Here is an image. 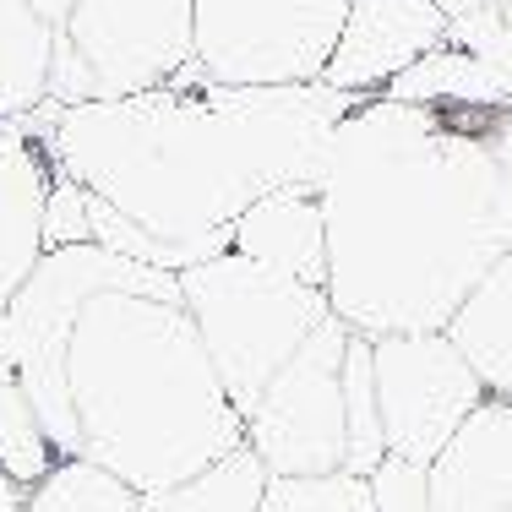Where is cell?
<instances>
[{
	"mask_svg": "<svg viewBox=\"0 0 512 512\" xmlns=\"http://www.w3.org/2000/svg\"><path fill=\"white\" fill-rule=\"evenodd\" d=\"M327 311L360 338L442 333L512 251V109L360 99L322 180Z\"/></svg>",
	"mask_w": 512,
	"mask_h": 512,
	"instance_id": "obj_1",
	"label": "cell"
},
{
	"mask_svg": "<svg viewBox=\"0 0 512 512\" xmlns=\"http://www.w3.org/2000/svg\"><path fill=\"white\" fill-rule=\"evenodd\" d=\"M365 93L322 82L289 88H153L104 104H50L22 115L55 175L142 235V267L180 273L229 251L251 202L284 186H316L338 120Z\"/></svg>",
	"mask_w": 512,
	"mask_h": 512,
	"instance_id": "obj_2",
	"label": "cell"
},
{
	"mask_svg": "<svg viewBox=\"0 0 512 512\" xmlns=\"http://www.w3.org/2000/svg\"><path fill=\"white\" fill-rule=\"evenodd\" d=\"M66 398L77 458L137 496L191 480L246 442L180 300L93 295L66 344Z\"/></svg>",
	"mask_w": 512,
	"mask_h": 512,
	"instance_id": "obj_3",
	"label": "cell"
},
{
	"mask_svg": "<svg viewBox=\"0 0 512 512\" xmlns=\"http://www.w3.org/2000/svg\"><path fill=\"white\" fill-rule=\"evenodd\" d=\"M104 289L120 295H153V300H180L175 273L126 262L104 246H66L44 251L22 289L0 306V376L22 387V398L39 414L55 458H77V420L66 398V344L77 311Z\"/></svg>",
	"mask_w": 512,
	"mask_h": 512,
	"instance_id": "obj_4",
	"label": "cell"
},
{
	"mask_svg": "<svg viewBox=\"0 0 512 512\" xmlns=\"http://www.w3.org/2000/svg\"><path fill=\"white\" fill-rule=\"evenodd\" d=\"M180 311L191 316L229 409L246 414L273 371L327 322V295L224 251L175 273Z\"/></svg>",
	"mask_w": 512,
	"mask_h": 512,
	"instance_id": "obj_5",
	"label": "cell"
},
{
	"mask_svg": "<svg viewBox=\"0 0 512 512\" xmlns=\"http://www.w3.org/2000/svg\"><path fill=\"white\" fill-rule=\"evenodd\" d=\"M191 66V0H71L50 50V104L169 88Z\"/></svg>",
	"mask_w": 512,
	"mask_h": 512,
	"instance_id": "obj_6",
	"label": "cell"
},
{
	"mask_svg": "<svg viewBox=\"0 0 512 512\" xmlns=\"http://www.w3.org/2000/svg\"><path fill=\"white\" fill-rule=\"evenodd\" d=\"M344 0H191V66L224 88L322 82Z\"/></svg>",
	"mask_w": 512,
	"mask_h": 512,
	"instance_id": "obj_7",
	"label": "cell"
},
{
	"mask_svg": "<svg viewBox=\"0 0 512 512\" xmlns=\"http://www.w3.org/2000/svg\"><path fill=\"white\" fill-rule=\"evenodd\" d=\"M344 349L349 327L327 316L322 327L273 371V382L240 414L246 447L267 474H333L344 469Z\"/></svg>",
	"mask_w": 512,
	"mask_h": 512,
	"instance_id": "obj_8",
	"label": "cell"
},
{
	"mask_svg": "<svg viewBox=\"0 0 512 512\" xmlns=\"http://www.w3.org/2000/svg\"><path fill=\"white\" fill-rule=\"evenodd\" d=\"M371 382L387 453L409 463H431L447 436L485 404V387L442 333L371 338Z\"/></svg>",
	"mask_w": 512,
	"mask_h": 512,
	"instance_id": "obj_9",
	"label": "cell"
},
{
	"mask_svg": "<svg viewBox=\"0 0 512 512\" xmlns=\"http://www.w3.org/2000/svg\"><path fill=\"white\" fill-rule=\"evenodd\" d=\"M447 44V17L431 0H344L333 55L322 66V88L382 93L398 71Z\"/></svg>",
	"mask_w": 512,
	"mask_h": 512,
	"instance_id": "obj_10",
	"label": "cell"
},
{
	"mask_svg": "<svg viewBox=\"0 0 512 512\" xmlns=\"http://www.w3.org/2000/svg\"><path fill=\"white\" fill-rule=\"evenodd\" d=\"M431 512H512V398H485L425 463Z\"/></svg>",
	"mask_w": 512,
	"mask_h": 512,
	"instance_id": "obj_11",
	"label": "cell"
},
{
	"mask_svg": "<svg viewBox=\"0 0 512 512\" xmlns=\"http://www.w3.org/2000/svg\"><path fill=\"white\" fill-rule=\"evenodd\" d=\"M229 251L262 262L273 273L295 278V284L322 289L327 278V235H322V202L316 186H284L251 202L229 229Z\"/></svg>",
	"mask_w": 512,
	"mask_h": 512,
	"instance_id": "obj_12",
	"label": "cell"
},
{
	"mask_svg": "<svg viewBox=\"0 0 512 512\" xmlns=\"http://www.w3.org/2000/svg\"><path fill=\"white\" fill-rule=\"evenodd\" d=\"M55 164L28 137L22 120H0V306L22 289L33 262L44 256L39 246V213L50 191Z\"/></svg>",
	"mask_w": 512,
	"mask_h": 512,
	"instance_id": "obj_13",
	"label": "cell"
},
{
	"mask_svg": "<svg viewBox=\"0 0 512 512\" xmlns=\"http://www.w3.org/2000/svg\"><path fill=\"white\" fill-rule=\"evenodd\" d=\"M442 338L463 355L485 398H512V251L458 300Z\"/></svg>",
	"mask_w": 512,
	"mask_h": 512,
	"instance_id": "obj_14",
	"label": "cell"
},
{
	"mask_svg": "<svg viewBox=\"0 0 512 512\" xmlns=\"http://www.w3.org/2000/svg\"><path fill=\"white\" fill-rule=\"evenodd\" d=\"M382 99H398V104H469V109H512V88L496 66L485 60L453 50L420 55L409 71H398L393 82L382 88Z\"/></svg>",
	"mask_w": 512,
	"mask_h": 512,
	"instance_id": "obj_15",
	"label": "cell"
},
{
	"mask_svg": "<svg viewBox=\"0 0 512 512\" xmlns=\"http://www.w3.org/2000/svg\"><path fill=\"white\" fill-rule=\"evenodd\" d=\"M55 28L33 0H0V120H22L44 104Z\"/></svg>",
	"mask_w": 512,
	"mask_h": 512,
	"instance_id": "obj_16",
	"label": "cell"
},
{
	"mask_svg": "<svg viewBox=\"0 0 512 512\" xmlns=\"http://www.w3.org/2000/svg\"><path fill=\"white\" fill-rule=\"evenodd\" d=\"M262 485H267V469L256 463L251 447L240 442L235 453L207 463L202 474H191V480L148 491L142 496V512H256Z\"/></svg>",
	"mask_w": 512,
	"mask_h": 512,
	"instance_id": "obj_17",
	"label": "cell"
},
{
	"mask_svg": "<svg viewBox=\"0 0 512 512\" xmlns=\"http://www.w3.org/2000/svg\"><path fill=\"white\" fill-rule=\"evenodd\" d=\"M22 512H142V496L126 480L88 458H60L28 496Z\"/></svg>",
	"mask_w": 512,
	"mask_h": 512,
	"instance_id": "obj_18",
	"label": "cell"
},
{
	"mask_svg": "<svg viewBox=\"0 0 512 512\" xmlns=\"http://www.w3.org/2000/svg\"><path fill=\"white\" fill-rule=\"evenodd\" d=\"M338 387H344V469L349 474H371L376 463L387 458L382 442V420H376V382H371V338L349 333L344 349V371H338Z\"/></svg>",
	"mask_w": 512,
	"mask_h": 512,
	"instance_id": "obj_19",
	"label": "cell"
},
{
	"mask_svg": "<svg viewBox=\"0 0 512 512\" xmlns=\"http://www.w3.org/2000/svg\"><path fill=\"white\" fill-rule=\"evenodd\" d=\"M55 463L60 458H55V447H50V436H44L33 404L22 398L17 382L0 376V474H6L11 485H22V491H33Z\"/></svg>",
	"mask_w": 512,
	"mask_h": 512,
	"instance_id": "obj_20",
	"label": "cell"
},
{
	"mask_svg": "<svg viewBox=\"0 0 512 512\" xmlns=\"http://www.w3.org/2000/svg\"><path fill=\"white\" fill-rule=\"evenodd\" d=\"M256 512H376L371 485L349 469L333 474H267Z\"/></svg>",
	"mask_w": 512,
	"mask_h": 512,
	"instance_id": "obj_21",
	"label": "cell"
},
{
	"mask_svg": "<svg viewBox=\"0 0 512 512\" xmlns=\"http://www.w3.org/2000/svg\"><path fill=\"white\" fill-rule=\"evenodd\" d=\"M88 191L66 175H50L44 191V213H39V246L44 251H66V246H88Z\"/></svg>",
	"mask_w": 512,
	"mask_h": 512,
	"instance_id": "obj_22",
	"label": "cell"
},
{
	"mask_svg": "<svg viewBox=\"0 0 512 512\" xmlns=\"http://www.w3.org/2000/svg\"><path fill=\"white\" fill-rule=\"evenodd\" d=\"M371 485V507L376 512H431L425 507V463H409V458H393L387 453L365 474Z\"/></svg>",
	"mask_w": 512,
	"mask_h": 512,
	"instance_id": "obj_23",
	"label": "cell"
},
{
	"mask_svg": "<svg viewBox=\"0 0 512 512\" xmlns=\"http://www.w3.org/2000/svg\"><path fill=\"white\" fill-rule=\"evenodd\" d=\"M431 6L442 11L447 22H453V17H469V11H485V6H496V0H431Z\"/></svg>",
	"mask_w": 512,
	"mask_h": 512,
	"instance_id": "obj_24",
	"label": "cell"
},
{
	"mask_svg": "<svg viewBox=\"0 0 512 512\" xmlns=\"http://www.w3.org/2000/svg\"><path fill=\"white\" fill-rule=\"evenodd\" d=\"M22 496H28V491H22V485H11L6 474H0V512H22Z\"/></svg>",
	"mask_w": 512,
	"mask_h": 512,
	"instance_id": "obj_25",
	"label": "cell"
},
{
	"mask_svg": "<svg viewBox=\"0 0 512 512\" xmlns=\"http://www.w3.org/2000/svg\"><path fill=\"white\" fill-rule=\"evenodd\" d=\"M496 11H502V22H507V33H512V0H496Z\"/></svg>",
	"mask_w": 512,
	"mask_h": 512,
	"instance_id": "obj_26",
	"label": "cell"
}]
</instances>
